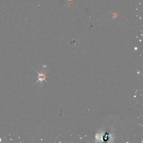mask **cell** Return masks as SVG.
Segmentation results:
<instances>
[{
  "mask_svg": "<svg viewBox=\"0 0 143 143\" xmlns=\"http://www.w3.org/2000/svg\"><path fill=\"white\" fill-rule=\"evenodd\" d=\"M36 72L38 74V81H37L36 82L35 84H36L38 83V81H40V82H43V81H46L45 79V78H46V76H45V74H44V73H39L38 72H37V70H36Z\"/></svg>",
  "mask_w": 143,
  "mask_h": 143,
  "instance_id": "1",
  "label": "cell"
}]
</instances>
